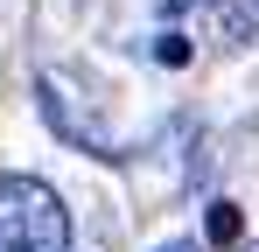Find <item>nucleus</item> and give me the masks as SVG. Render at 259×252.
Segmentation results:
<instances>
[{"label":"nucleus","mask_w":259,"mask_h":252,"mask_svg":"<svg viewBox=\"0 0 259 252\" xmlns=\"http://www.w3.org/2000/svg\"><path fill=\"white\" fill-rule=\"evenodd\" d=\"M35 105H42V119L56 140H70L77 154H91V161H112V154H126V140H119V126H112V112H105V91L77 70V63H56V70H42L35 77Z\"/></svg>","instance_id":"f257e3e1"},{"label":"nucleus","mask_w":259,"mask_h":252,"mask_svg":"<svg viewBox=\"0 0 259 252\" xmlns=\"http://www.w3.org/2000/svg\"><path fill=\"white\" fill-rule=\"evenodd\" d=\"M154 252H203V245H196V238H161Z\"/></svg>","instance_id":"423d86ee"},{"label":"nucleus","mask_w":259,"mask_h":252,"mask_svg":"<svg viewBox=\"0 0 259 252\" xmlns=\"http://www.w3.org/2000/svg\"><path fill=\"white\" fill-rule=\"evenodd\" d=\"M203 231H210V245H238V231H245V224H238V203L217 196V203L203 210Z\"/></svg>","instance_id":"20e7f679"},{"label":"nucleus","mask_w":259,"mask_h":252,"mask_svg":"<svg viewBox=\"0 0 259 252\" xmlns=\"http://www.w3.org/2000/svg\"><path fill=\"white\" fill-rule=\"evenodd\" d=\"M0 252H70V203L42 175H0Z\"/></svg>","instance_id":"f03ea898"},{"label":"nucleus","mask_w":259,"mask_h":252,"mask_svg":"<svg viewBox=\"0 0 259 252\" xmlns=\"http://www.w3.org/2000/svg\"><path fill=\"white\" fill-rule=\"evenodd\" d=\"M161 7H203V0H161Z\"/></svg>","instance_id":"0eeeda50"},{"label":"nucleus","mask_w":259,"mask_h":252,"mask_svg":"<svg viewBox=\"0 0 259 252\" xmlns=\"http://www.w3.org/2000/svg\"><path fill=\"white\" fill-rule=\"evenodd\" d=\"M210 7V28L224 49H252L259 42V0H203Z\"/></svg>","instance_id":"7ed1b4c3"},{"label":"nucleus","mask_w":259,"mask_h":252,"mask_svg":"<svg viewBox=\"0 0 259 252\" xmlns=\"http://www.w3.org/2000/svg\"><path fill=\"white\" fill-rule=\"evenodd\" d=\"M147 56H154V63H168V70H182V63H189V35H175V28H161V35L147 42Z\"/></svg>","instance_id":"39448f33"}]
</instances>
